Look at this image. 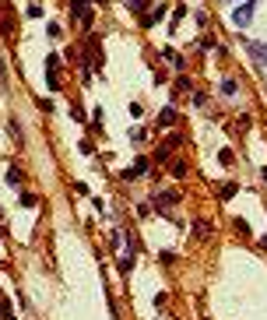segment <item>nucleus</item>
Here are the masks:
<instances>
[{
    "label": "nucleus",
    "mask_w": 267,
    "mask_h": 320,
    "mask_svg": "<svg viewBox=\"0 0 267 320\" xmlns=\"http://www.w3.org/2000/svg\"><path fill=\"white\" fill-rule=\"evenodd\" d=\"M162 60H169L172 67H180V71H183V57H180L176 50H169V46H165V50H162Z\"/></svg>",
    "instance_id": "1a4fd4ad"
},
{
    "label": "nucleus",
    "mask_w": 267,
    "mask_h": 320,
    "mask_svg": "<svg viewBox=\"0 0 267 320\" xmlns=\"http://www.w3.org/2000/svg\"><path fill=\"white\" fill-rule=\"evenodd\" d=\"M109 243H113V250H120V243H123V229H113V240H109Z\"/></svg>",
    "instance_id": "4be33fe9"
},
{
    "label": "nucleus",
    "mask_w": 267,
    "mask_h": 320,
    "mask_svg": "<svg viewBox=\"0 0 267 320\" xmlns=\"http://www.w3.org/2000/svg\"><path fill=\"white\" fill-rule=\"evenodd\" d=\"M257 4H260V0H246V4H239V7L232 11V25H236V28H246L250 18H253V11H257Z\"/></svg>",
    "instance_id": "f03ea898"
},
{
    "label": "nucleus",
    "mask_w": 267,
    "mask_h": 320,
    "mask_svg": "<svg viewBox=\"0 0 267 320\" xmlns=\"http://www.w3.org/2000/svg\"><path fill=\"white\" fill-rule=\"evenodd\" d=\"M46 35H50V39H60V35H64V28H60L57 21H50V25H46Z\"/></svg>",
    "instance_id": "2eb2a0df"
},
{
    "label": "nucleus",
    "mask_w": 267,
    "mask_h": 320,
    "mask_svg": "<svg viewBox=\"0 0 267 320\" xmlns=\"http://www.w3.org/2000/svg\"><path fill=\"white\" fill-rule=\"evenodd\" d=\"M260 176H264V183H267V169H264V172H260Z\"/></svg>",
    "instance_id": "bb28decb"
},
{
    "label": "nucleus",
    "mask_w": 267,
    "mask_h": 320,
    "mask_svg": "<svg viewBox=\"0 0 267 320\" xmlns=\"http://www.w3.org/2000/svg\"><path fill=\"white\" fill-rule=\"evenodd\" d=\"M130 141L137 145V148H141V145L148 141V130H144V127H141V130H130Z\"/></svg>",
    "instance_id": "ddd939ff"
},
{
    "label": "nucleus",
    "mask_w": 267,
    "mask_h": 320,
    "mask_svg": "<svg viewBox=\"0 0 267 320\" xmlns=\"http://www.w3.org/2000/svg\"><path fill=\"white\" fill-rule=\"evenodd\" d=\"M95 4H109V0H95Z\"/></svg>",
    "instance_id": "cd10ccee"
},
{
    "label": "nucleus",
    "mask_w": 267,
    "mask_h": 320,
    "mask_svg": "<svg viewBox=\"0 0 267 320\" xmlns=\"http://www.w3.org/2000/svg\"><path fill=\"white\" fill-rule=\"evenodd\" d=\"M162 14H165V4H158V7H155L148 18H141V21H144V28H155V25L162 21Z\"/></svg>",
    "instance_id": "0eeeda50"
},
{
    "label": "nucleus",
    "mask_w": 267,
    "mask_h": 320,
    "mask_svg": "<svg viewBox=\"0 0 267 320\" xmlns=\"http://www.w3.org/2000/svg\"><path fill=\"white\" fill-rule=\"evenodd\" d=\"M46 88H50V92L60 88V57H57V53L46 57Z\"/></svg>",
    "instance_id": "7ed1b4c3"
},
{
    "label": "nucleus",
    "mask_w": 267,
    "mask_h": 320,
    "mask_svg": "<svg viewBox=\"0 0 267 320\" xmlns=\"http://www.w3.org/2000/svg\"><path fill=\"white\" fill-rule=\"evenodd\" d=\"M127 7H130L134 14H141V11H144V7H148V0H127Z\"/></svg>",
    "instance_id": "aec40b11"
},
{
    "label": "nucleus",
    "mask_w": 267,
    "mask_h": 320,
    "mask_svg": "<svg viewBox=\"0 0 267 320\" xmlns=\"http://www.w3.org/2000/svg\"><path fill=\"white\" fill-rule=\"evenodd\" d=\"M148 172H151V159H144V155H141L130 169H123V179H141V176H148Z\"/></svg>",
    "instance_id": "20e7f679"
},
{
    "label": "nucleus",
    "mask_w": 267,
    "mask_h": 320,
    "mask_svg": "<svg viewBox=\"0 0 267 320\" xmlns=\"http://www.w3.org/2000/svg\"><path fill=\"white\" fill-rule=\"evenodd\" d=\"M218 162H221V165H236V152H232V148H221V152H218Z\"/></svg>",
    "instance_id": "f8f14e48"
},
{
    "label": "nucleus",
    "mask_w": 267,
    "mask_h": 320,
    "mask_svg": "<svg viewBox=\"0 0 267 320\" xmlns=\"http://www.w3.org/2000/svg\"><path fill=\"white\" fill-rule=\"evenodd\" d=\"M172 120H176V109H172V106H165V109L158 113V127H169Z\"/></svg>",
    "instance_id": "9b49d317"
},
{
    "label": "nucleus",
    "mask_w": 267,
    "mask_h": 320,
    "mask_svg": "<svg viewBox=\"0 0 267 320\" xmlns=\"http://www.w3.org/2000/svg\"><path fill=\"white\" fill-rule=\"evenodd\" d=\"M176 88H180V92H190V88H194V81L187 78V74H180V78H176Z\"/></svg>",
    "instance_id": "a211bd4d"
},
{
    "label": "nucleus",
    "mask_w": 267,
    "mask_h": 320,
    "mask_svg": "<svg viewBox=\"0 0 267 320\" xmlns=\"http://www.w3.org/2000/svg\"><path fill=\"white\" fill-rule=\"evenodd\" d=\"M246 50H250V57H253L260 67H267V42H246Z\"/></svg>",
    "instance_id": "39448f33"
},
{
    "label": "nucleus",
    "mask_w": 267,
    "mask_h": 320,
    "mask_svg": "<svg viewBox=\"0 0 267 320\" xmlns=\"http://www.w3.org/2000/svg\"><path fill=\"white\" fill-rule=\"evenodd\" d=\"M88 4H92V0H70V14H74V21H77L81 28H92V21H95V14H92Z\"/></svg>",
    "instance_id": "f257e3e1"
},
{
    "label": "nucleus",
    "mask_w": 267,
    "mask_h": 320,
    "mask_svg": "<svg viewBox=\"0 0 267 320\" xmlns=\"http://www.w3.org/2000/svg\"><path fill=\"white\" fill-rule=\"evenodd\" d=\"M130 116H144V106H141V102H130Z\"/></svg>",
    "instance_id": "393cba45"
},
{
    "label": "nucleus",
    "mask_w": 267,
    "mask_h": 320,
    "mask_svg": "<svg viewBox=\"0 0 267 320\" xmlns=\"http://www.w3.org/2000/svg\"><path fill=\"white\" fill-rule=\"evenodd\" d=\"M0 78H4V60H0Z\"/></svg>",
    "instance_id": "a878e982"
},
{
    "label": "nucleus",
    "mask_w": 267,
    "mask_h": 320,
    "mask_svg": "<svg viewBox=\"0 0 267 320\" xmlns=\"http://www.w3.org/2000/svg\"><path fill=\"white\" fill-rule=\"evenodd\" d=\"M11 317H14V313H11V303L0 296V320H11Z\"/></svg>",
    "instance_id": "f3484780"
},
{
    "label": "nucleus",
    "mask_w": 267,
    "mask_h": 320,
    "mask_svg": "<svg viewBox=\"0 0 267 320\" xmlns=\"http://www.w3.org/2000/svg\"><path fill=\"white\" fill-rule=\"evenodd\" d=\"M190 229H194V233H197V236H204V240H207V236H211V225H207V222H194V225H190Z\"/></svg>",
    "instance_id": "4468645a"
},
{
    "label": "nucleus",
    "mask_w": 267,
    "mask_h": 320,
    "mask_svg": "<svg viewBox=\"0 0 267 320\" xmlns=\"http://www.w3.org/2000/svg\"><path fill=\"white\" fill-rule=\"evenodd\" d=\"M172 18H176V21H169V28H176V25H180V18H187V7H183V4H180V7H176V14H172Z\"/></svg>",
    "instance_id": "412c9836"
},
{
    "label": "nucleus",
    "mask_w": 267,
    "mask_h": 320,
    "mask_svg": "<svg viewBox=\"0 0 267 320\" xmlns=\"http://www.w3.org/2000/svg\"><path fill=\"white\" fill-rule=\"evenodd\" d=\"M18 201H21V204H25V208H32V204H39V197H35V194H28V190H25V194H21V197H18Z\"/></svg>",
    "instance_id": "6ab92c4d"
},
{
    "label": "nucleus",
    "mask_w": 267,
    "mask_h": 320,
    "mask_svg": "<svg viewBox=\"0 0 267 320\" xmlns=\"http://www.w3.org/2000/svg\"><path fill=\"white\" fill-rule=\"evenodd\" d=\"M218 88H221V95H236V92H239V81H236V78H221V81H218Z\"/></svg>",
    "instance_id": "6e6552de"
},
{
    "label": "nucleus",
    "mask_w": 267,
    "mask_h": 320,
    "mask_svg": "<svg viewBox=\"0 0 267 320\" xmlns=\"http://www.w3.org/2000/svg\"><path fill=\"white\" fill-rule=\"evenodd\" d=\"M194 106H197V109H200V106H207V95H204V92H194Z\"/></svg>",
    "instance_id": "b1692460"
},
{
    "label": "nucleus",
    "mask_w": 267,
    "mask_h": 320,
    "mask_svg": "<svg viewBox=\"0 0 267 320\" xmlns=\"http://www.w3.org/2000/svg\"><path fill=\"white\" fill-rule=\"evenodd\" d=\"M7 183H21V169H18V165L7 172Z\"/></svg>",
    "instance_id": "5701e85b"
},
{
    "label": "nucleus",
    "mask_w": 267,
    "mask_h": 320,
    "mask_svg": "<svg viewBox=\"0 0 267 320\" xmlns=\"http://www.w3.org/2000/svg\"><path fill=\"white\" fill-rule=\"evenodd\" d=\"M236 190H239V183H232V179H229V183H221V187H218V197H221V201H229V197H236Z\"/></svg>",
    "instance_id": "9d476101"
},
{
    "label": "nucleus",
    "mask_w": 267,
    "mask_h": 320,
    "mask_svg": "<svg viewBox=\"0 0 267 320\" xmlns=\"http://www.w3.org/2000/svg\"><path fill=\"white\" fill-rule=\"evenodd\" d=\"M176 201H180V194H165V190H158V194H155V208H158V211H165V208H169V204H176Z\"/></svg>",
    "instance_id": "423d86ee"
},
{
    "label": "nucleus",
    "mask_w": 267,
    "mask_h": 320,
    "mask_svg": "<svg viewBox=\"0 0 267 320\" xmlns=\"http://www.w3.org/2000/svg\"><path fill=\"white\" fill-rule=\"evenodd\" d=\"M187 172H190V165H187V162H176V165H172V176H176V179H183Z\"/></svg>",
    "instance_id": "dca6fc26"
},
{
    "label": "nucleus",
    "mask_w": 267,
    "mask_h": 320,
    "mask_svg": "<svg viewBox=\"0 0 267 320\" xmlns=\"http://www.w3.org/2000/svg\"><path fill=\"white\" fill-rule=\"evenodd\" d=\"M229 4H236V0H229Z\"/></svg>",
    "instance_id": "c85d7f7f"
}]
</instances>
